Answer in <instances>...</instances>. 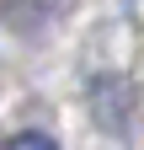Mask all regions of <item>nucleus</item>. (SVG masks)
<instances>
[{"label":"nucleus","mask_w":144,"mask_h":150,"mask_svg":"<svg viewBox=\"0 0 144 150\" xmlns=\"http://www.w3.org/2000/svg\"><path fill=\"white\" fill-rule=\"evenodd\" d=\"M6 150H59V145H53L48 134H38V129H27V134H16Z\"/></svg>","instance_id":"obj_1"}]
</instances>
